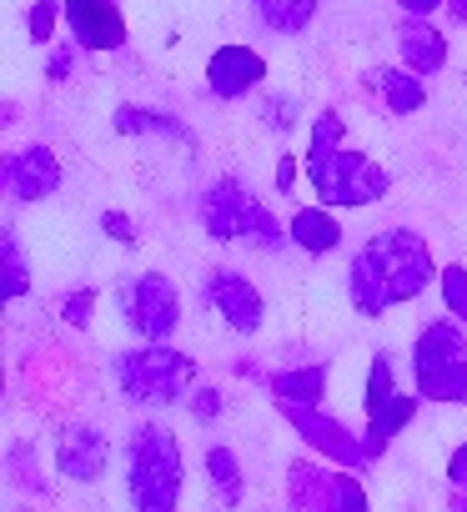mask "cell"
<instances>
[{
    "mask_svg": "<svg viewBox=\"0 0 467 512\" xmlns=\"http://www.w3.org/2000/svg\"><path fill=\"white\" fill-rule=\"evenodd\" d=\"M206 477H211V492L221 502H242V462L231 457V447H211L206 452Z\"/></svg>",
    "mask_w": 467,
    "mask_h": 512,
    "instance_id": "cell-22",
    "label": "cell"
},
{
    "mask_svg": "<svg viewBox=\"0 0 467 512\" xmlns=\"http://www.w3.org/2000/svg\"><path fill=\"white\" fill-rule=\"evenodd\" d=\"M397 46H402L407 71H417V76H437V71L447 66V36H437V31L422 26V21H407V26L397 31Z\"/></svg>",
    "mask_w": 467,
    "mask_h": 512,
    "instance_id": "cell-16",
    "label": "cell"
},
{
    "mask_svg": "<svg viewBox=\"0 0 467 512\" xmlns=\"http://www.w3.org/2000/svg\"><path fill=\"white\" fill-rule=\"evenodd\" d=\"M442 302L457 322H467V267H447L442 272Z\"/></svg>",
    "mask_w": 467,
    "mask_h": 512,
    "instance_id": "cell-24",
    "label": "cell"
},
{
    "mask_svg": "<svg viewBox=\"0 0 467 512\" xmlns=\"http://www.w3.org/2000/svg\"><path fill=\"white\" fill-rule=\"evenodd\" d=\"M126 472H131V502L141 512H171L181 497V447L161 422L136 427L126 447Z\"/></svg>",
    "mask_w": 467,
    "mask_h": 512,
    "instance_id": "cell-4",
    "label": "cell"
},
{
    "mask_svg": "<svg viewBox=\"0 0 467 512\" xmlns=\"http://www.w3.org/2000/svg\"><path fill=\"white\" fill-rule=\"evenodd\" d=\"M66 21L86 51H116L126 41V21L111 0H66Z\"/></svg>",
    "mask_w": 467,
    "mask_h": 512,
    "instance_id": "cell-14",
    "label": "cell"
},
{
    "mask_svg": "<svg viewBox=\"0 0 467 512\" xmlns=\"http://www.w3.org/2000/svg\"><path fill=\"white\" fill-rule=\"evenodd\" d=\"M206 302L226 317V327H237V332H247V337L262 327V292H257L247 277H237V272H211Z\"/></svg>",
    "mask_w": 467,
    "mask_h": 512,
    "instance_id": "cell-13",
    "label": "cell"
},
{
    "mask_svg": "<svg viewBox=\"0 0 467 512\" xmlns=\"http://www.w3.org/2000/svg\"><path fill=\"white\" fill-rule=\"evenodd\" d=\"M447 482H452L457 492L467 487V442H462V447H457V452L447 457Z\"/></svg>",
    "mask_w": 467,
    "mask_h": 512,
    "instance_id": "cell-31",
    "label": "cell"
},
{
    "mask_svg": "<svg viewBox=\"0 0 467 512\" xmlns=\"http://www.w3.org/2000/svg\"><path fill=\"white\" fill-rule=\"evenodd\" d=\"M272 397L277 402H322L327 397V367H297V372H277L272 377Z\"/></svg>",
    "mask_w": 467,
    "mask_h": 512,
    "instance_id": "cell-19",
    "label": "cell"
},
{
    "mask_svg": "<svg viewBox=\"0 0 467 512\" xmlns=\"http://www.w3.org/2000/svg\"><path fill=\"white\" fill-rule=\"evenodd\" d=\"M427 282H432V251L407 226L377 231L352 256V272H347V292H352V307L362 317H382L387 307L412 302Z\"/></svg>",
    "mask_w": 467,
    "mask_h": 512,
    "instance_id": "cell-1",
    "label": "cell"
},
{
    "mask_svg": "<svg viewBox=\"0 0 467 512\" xmlns=\"http://www.w3.org/2000/svg\"><path fill=\"white\" fill-rule=\"evenodd\" d=\"M26 31H31V41H51V31H56V0H36V6L26 11Z\"/></svg>",
    "mask_w": 467,
    "mask_h": 512,
    "instance_id": "cell-25",
    "label": "cell"
},
{
    "mask_svg": "<svg viewBox=\"0 0 467 512\" xmlns=\"http://www.w3.org/2000/svg\"><path fill=\"white\" fill-rule=\"evenodd\" d=\"M292 111H297V106H292V101H287V96H277V101H267V111H262V116H267V121H272V126H277V131H287V126H292V121H297V116H292Z\"/></svg>",
    "mask_w": 467,
    "mask_h": 512,
    "instance_id": "cell-29",
    "label": "cell"
},
{
    "mask_svg": "<svg viewBox=\"0 0 467 512\" xmlns=\"http://www.w3.org/2000/svg\"><path fill=\"white\" fill-rule=\"evenodd\" d=\"M121 312H126V322H131L136 337L166 342L176 332V322H181V297H176L171 277L146 272V277H136V282L121 287Z\"/></svg>",
    "mask_w": 467,
    "mask_h": 512,
    "instance_id": "cell-8",
    "label": "cell"
},
{
    "mask_svg": "<svg viewBox=\"0 0 467 512\" xmlns=\"http://www.w3.org/2000/svg\"><path fill=\"white\" fill-rule=\"evenodd\" d=\"M307 176H312V191L327 201V206H372L387 196V171L377 161H367L362 151H347L342 146V116L337 111H322L312 121V151H307Z\"/></svg>",
    "mask_w": 467,
    "mask_h": 512,
    "instance_id": "cell-2",
    "label": "cell"
},
{
    "mask_svg": "<svg viewBox=\"0 0 467 512\" xmlns=\"http://www.w3.org/2000/svg\"><path fill=\"white\" fill-rule=\"evenodd\" d=\"M282 407V417L317 447V452H327V457H337L342 467H367L372 457H367V442L362 437H352L342 422H332V417H322L312 402H277Z\"/></svg>",
    "mask_w": 467,
    "mask_h": 512,
    "instance_id": "cell-10",
    "label": "cell"
},
{
    "mask_svg": "<svg viewBox=\"0 0 467 512\" xmlns=\"http://www.w3.org/2000/svg\"><path fill=\"white\" fill-rule=\"evenodd\" d=\"M201 221L211 231V241H237V246H257V251H277L287 236H282V221L242 186L221 176L206 196H201Z\"/></svg>",
    "mask_w": 467,
    "mask_h": 512,
    "instance_id": "cell-3",
    "label": "cell"
},
{
    "mask_svg": "<svg viewBox=\"0 0 467 512\" xmlns=\"http://www.w3.org/2000/svg\"><path fill=\"white\" fill-rule=\"evenodd\" d=\"M61 186V161L51 146H21L6 156V191L16 201H46Z\"/></svg>",
    "mask_w": 467,
    "mask_h": 512,
    "instance_id": "cell-11",
    "label": "cell"
},
{
    "mask_svg": "<svg viewBox=\"0 0 467 512\" xmlns=\"http://www.w3.org/2000/svg\"><path fill=\"white\" fill-rule=\"evenodd\" d=\"M116 131L121 136H141V131H156V136H166V141H181V146H196V136L176 121V116H166V111H141V106H121L116 111Z\"/></svg>",
    "mask_w": 467,
    "mask_h": 512,
    "instance_id": "cell-18",
    "label": "cell"
},
{
    "mask_svg": "<svg viewBox=\"0 0 467 512\" xmlns=\"http://www.w3.org/2000/svg\"><path fill=\"white\" fill-rule=\"evenodd\" d=\"M91 302H96V292H76V297L61 302V317H66L71 327H86V322H91Z\"/></svg>",
    "mask_w": 467,
    "mask_h": 512,
    "instance_id": "cell-26",
    "label": "cell"
},
{
    "mask_svg": "<svg viewBox=\"0 0 467 512\" xmlns=\"http://www.w3.org/2000/svg\"><path fill=\"white\" fill-rule=\"evenodd\" d=\"M287 497L292 507H317V512H357L367 507V492L352 472H327L312 462H292L287 472Z\"/></svg>",
    "mask_w": 467,
    "mask_h": 512,
    "instance_id": "cell-9",
    "label": "cell"
},
{
    "mask_svg": "<svg viewBox=\"0 0 467 512\" xmlns=\"http://www.w3.org/2000/svg\"><path fill=\"white\" fill-rule=\"evenodd\" d=\"M447 11H452V21H462V26H467V0H447Z\"/></svg>",
    "mask_w": 467,
    "mask_h": 512,
    "instance_id": "cell-33",
    "label": "cell"
},
{
    "mask_svg": "<svg viewBox=\"0 0 467 512\" xmlns=\"http://www.w3.org/2000/svg\"><path fill=\"white\" fill-rule=\"evenodd\" d=\"M262 76H267V61H262L252 46H221V51L206 61V86H211V96H221V101H237V96L257 91Z\"/></svg>",
    "mask_w": 467,
    "mask_h": 512,
    "instance_id": "cell-12",
    "label": "cell"
},
{
    "mask_svg": "<svg viewBox=\"0 0 467 512\" xmlns=\"http://www.w3.org/2000/svg\"><path fill=\"white\" fill-rule=\"evenodd\" d=\"M191 412H196L201 422H211V417L221 412V392H216V387H201V392L191 397Z\"/></svg>",
    "mask_w": 467,
    "mask_h": 512,
    "instance_id": "cell-28",
    "label": "cell"
},
{
    "mask_svg": "<svg viewBox=\"0 0 467 512\" xmlns=\"http://www.w3.org/2000/svg\"><path fill=\"white\" fill-rule=\"evenodd\" d=\"M292 176H297V166H292V161H282V171H277V181H282V191L292 186Z\"/></svg>",
    "mask_w": 467,
    "mask_h": 512,
    "instance_id": "cell-34",
    "label": "cell"
},
{
    "mask_svg": "<svg viewBox=\"0 0 467 512\" xmlns=\"http://www.w3.org/2000/svg\"><path fill=\"white\" fill-rule=\"evenodd\" d=\"M0 262H6V302L26 297L31 292V272H26V256H21V241L6 231L0 236Z\"/></svg>",
    "mask_w": 467,
    "mask_h": 512,
    "instance_id": "cell-23",
    "label": "cell"
},
{
    "mask_svg": "<svg viewBox=\"0 0 467 512\" xmlns=\"http://www.w3.org/2000/svg\"><path fill=\"white\" fill-rule=\"evenodd\" d=\"M367 86L387 101V111H392V116H412V111H422V106H427V86H422L417 76H407V71L377 66V71L367 76Z\"/></svg>",
    "mask_w": 467,
    "mask_h": 512,
    "instance_id": "cell-17",
    "label": "cell"
},
{
    "mask_svg": "<svg viewBox=\"0 0 467 512\" xmlns=\"http://www.w3.org/2000/svg\"><path fill=\"white\" fill-rule=\"evenodd\" d=\"M101 226H106V236H116V241H126V246L136 241V226H131V216H126V211H106V216H101Z\"/></svg>",
    "mask_w": 467,
    "mask_h": 512,
    "instance_id": "cell-27",
    "label": "cell"
},
{
    "mask_svg": "<svg viewBox=\"0 0 467 512\" xmlns=\"http://www.w3.org/2000/svg\"><path fill=\"white\" fill-rule=\"evenodd\" d=\"M437 6H447V0H402V11H407V16H432Z\"/></svg>",
    "mask_w": 467,
    "mask_h": 512,
    "instance_id": "cell-32",
    "label": "cell"
},
{
    "mask_svg": "<svg viewBox=\"0 0 467 512\" xmlns=\"http://www.w3.org/2000/svg\"><path fill=\"white\" fill-rule=\"evenodd\" d=\"M196 377V362L166 342H146L141 352H121L116 357V382L126 392V402L136 407H171L186 397Z\"/></svg>",
    "mask_w": 467,
    "mask_h": 512,
    "instance_id": "cell-5",
    "label": "cell"
},
{
    "mask_svg": "<svg viewBox=\"0 0 467 512\" xmlns=\"http://www.w3.org/2000/svg\"><path fill=\"white\" fill-rule=\"evenodd\" d=\"M292 241L302 246V251H332L337 241H342V226L327 216V211H317V206H307V211H297L292 216Z\"/></svg>",
    "mask_w": 467,
    "mask_h": 512,
    "instance_id": "cell-20",
    "label": "cell"
},
{
    "mask_svg": "<svg viewBox=\"0 0 467 512\" xmlns=\"http://www.w3.org/2000/svg\"><path fill=\"white\" fill-rule=\"evenodd\" d=\"M417 392L432 402H467V332L457 322H432L412 352Z\"/></svg>",
    "mask_w": 467,
    "mask_h": 512,
    "instance_id": "cell-6",
    "label": "cell"
},
{
    "mask_svg": "<svg viewBox=\"0 0 467 512\" xmlns=\"http://www.w3.org/2000/svg\"><path fill=\"white\" fill-rule=\"evenodd\" d=\"M417 417V397H402L397 392V372H392V357L377 352L372 357V372H367V457H382L387 442Z\"/></svg>",
    "mask_w": 467,
    "mask_h": 512,
    "instance_id": "cell-7",
    "label": "cell"
},
{
    "mask_svg": "<svg viewBox=\"0 0 467 512\" xmlns=\"http://www.w3.org/2000/svg\"><path fill=\"white\" fill-rule=\"evenodd\" d=\"M252 6H257V16H262L272 31H282V36L307 31L312 16H317V0H252Z\"/></svg>",
    "mask_w": 467,
    "mask_h": 512,
    "instance_id": "cell-21",
    "label": "cell"
},
{
    "mask_svg": "<svg viewBox=\"0 0 467 512\" xmlns=\"http://www.w3.org/2000/svg\"><path fill=\"white\" fill-rule=\"evenodd\" d=\"M56 462H61V472H66L71 482H96V477L106 472V437H101L96 427L76 422V427L61 432Z\"/></svg>",
    "mask_w": 467,
    "mask_h": 512,
    "instance_id": "cell-15",
    "label": "cell"
},
{
    "mask_svg": "<svg viewBox=\"0 0 467 512\" xmlns=\"http://www.w3.org/2000/svg\"><path fill=\"white\" fill-rule=\"evenodd\" d=\"M71 71H76V51H71V46H61V51L51 56V66H46V76H51V81H66Z\"/></svg>",
    "mask_w": 467,
    "mask_h": 512,
    "instance_id": "cell-30",
    "label": "cell"
}]
</instances>
